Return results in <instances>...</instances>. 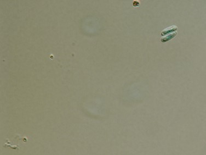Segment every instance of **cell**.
I'll return each instance as SVG.
<instances>
[{"label":"cell","mask_w":206,"mask_h":155,"mask_svg":"<svg viewBox=\"0 0 206 155\" xmlns=\"http://www.w3.org/2000/svg\"><path fill=\"white\" fill-rule=\"evenodd\" d=\"M176 34H177V32L176 31V32H173V33H171L170 34L167 35V36L162 38L161 39V42H167V41H168L169 40H171L172 39L174 38L176 36Z\"/></svg>","instance_id":"cell-2"},{"label":"cell","mask_w":206,"mask_h":155,"mask_svg":"<svg viewBox=\"0 0 206 155\" xmlns=\"http://www.w3.org/2000/svg\"><path fill=\"white\" fill-rule=\"evenodd\" d=\"M178 29V27L176 26V25H173V26H169L168 28H167L163 30L162 32H161V35L162 36H163V35H166L167 33H171L172 31H174Z\"/></svg>","instance_id":"cell-1"}]
</instances>
